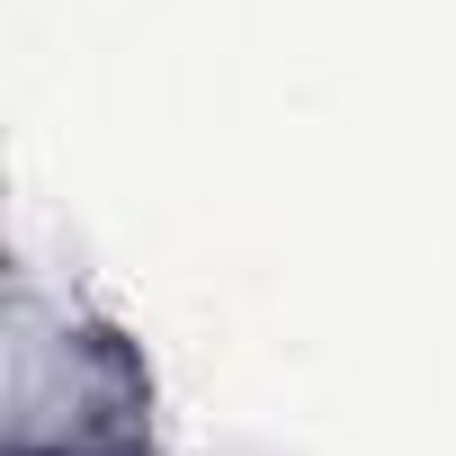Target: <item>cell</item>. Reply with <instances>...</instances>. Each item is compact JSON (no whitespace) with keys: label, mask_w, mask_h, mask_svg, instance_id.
I'll use <instances>...</instances> for the list:
<instances>
[{"label":"cell","mask_w":456,"mask_h":456,"mask_svg":"<svg viewBox=\"0 0 456 456\" xmlns=\"http://www.w3.org/2000/svg\"><path fill=\"white\" fill-rule=\"evenodd\" d=\"M0 456H161V385L134 331L37 269L0 305Z\"/></svg>","instance_id":"cell-1"}]
</instances>
